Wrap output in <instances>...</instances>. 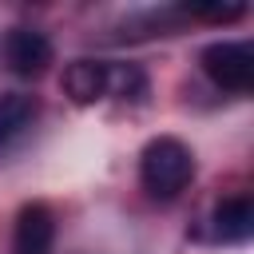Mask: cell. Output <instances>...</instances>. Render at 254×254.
I'll return each mask as SVG.
<instances>
[{
    "instance_id": "9",
    "label": "cell",
    "mask_w": 254,
    "mask_h": 254,
    "mask_svg": "<svg viewBox=\"0 0 254 254\" xmlns=\"http://www.w3.org/2000/svg\"><path fill=\"white\" fill-rule=\"evenodd\" d=\"M183 16L210 20V24H230V20H242L246 16V4H190V8H183Z\"/></svg>"
},
{
    "instance_id": "7",
    "label": "cell",
    "mask_w": 254,
    "mask_h": 254,
    "mask_svg": "<svg viewBox=\"0 0 254 254\" xmlns=\"http://www.w3.org/2000/svg\"><path fill=\"white\" fill-rule=\"evenodd\" d=\"M32 115H36V99H32V95H24V91L0 95V147H4L8 139H16V135L32 123Z\"/></svg>"
},
{
    "instance_id": "2",
    "label": "cell",
    "mask_w": 254,
    "mask_h": 254,
    "mask_svg": "<svg viewBox=\"0 0 254 254\" xmlns=\"http://www.w3.org/2000/svg\"><path fill=\"white\" fill-rule=\"evenodd\" d=\"M202 71L222 91H250L254 83V44L250 40H218L202 48Z\"/></svg>"
},
{
    "instance_id": "5",
    "label": "cell",
    "mask_w": 254,
    "mask_h": 254,
    "mask_svg": "<svg viewBox=\"0 0 254 254\" xmlns=\"http://www.w3.org/2000/svg\"><path fill=\"white\" fill-rule=\"evenodd\" d=\"M64 91L71 103H95L107 95V64L103 60H71L64 67Z\"/></svg>"
},
{
    "instance_id": "8",
    "label": "cell",
    "mask_w": 254,
    "mask_h": 254,
    "mask_svg": "<svg viewBox=\"0 0 254 254\" xmlns=\"http://www.w3.org/2000/svg\"><path fill=\"white\" fill-rule=\"evenodd\" d=\"M107 95L143 103L147 99V75L139 64H107Z\"/></svg>"
},
{
    "instance_id": "6",
    "label": "cell",
    "mask_w": 254,
    "mask_h": 254,
    "mask_svg": "<svg viewBox=\"0 0 254 254\" xmlns=\"http://www.w3.org/2000/svg\"><path fill=\"white\" fill-rule=\"evenodd\" d=\"M210 226H214L218 242H246L254 234V202H250V194L222 198L214 206V214H210Z\"/></svg>"
},
{
    "instance_id": "3",
    "label": "cell",
    "mask_w": 254,
    "mask_h": 254,
    "mask_svg": "<svg viewBox=\"0 0 254 254\" xmlns=\"http://www.w3.org/2000/svg\"><path fill=\"white\" fill-rule=\"evenodd\" d=\"M0 52H4L8 71L28 75V79H32V75H44L48 64H52V40H48L40 28H12V32L4 36Z\"/></svg>"
},
{
    "instance_id": "1",
    "label": "cell",
    "mask_w": 254,
    "mask_h": 254,
    "mask_svg": "<svg viewBox=\"0 0 254 254\" xmlns=\"http://www.w3.org/2000/svg\"><path fill=\"white\" fill-rule=\"evenodd\" d=\"M139 179L151 198H179L194 179V155L183 139L159 135L139 155Z\"/></svg>"
},
{
    "instance_id": "4",
    "label": "cell",
    "mask_w": 254,
    "mask_h": 254,
    "mask_svg": "<svg viewBox=\"0 0 254 254\" xmlns=\"http://www.w3.org/2000/svg\"><path fill=\"white\" fill-rule=\"evenodd\" d=\"M56 246V214L44 202H24L12 226V254H52Z\"/></svg>"
}]
</instances>
